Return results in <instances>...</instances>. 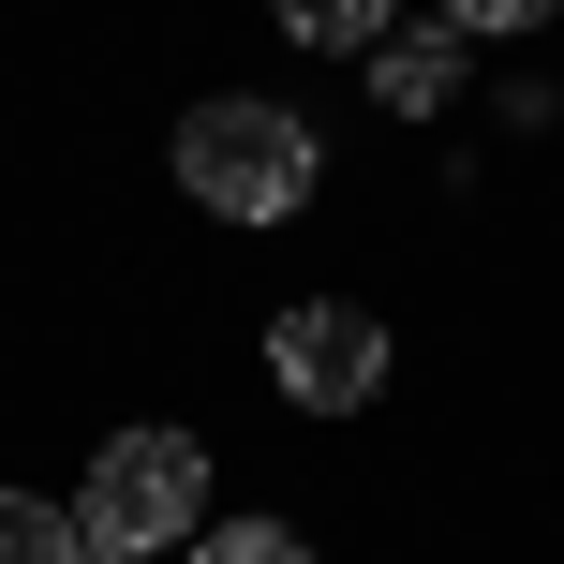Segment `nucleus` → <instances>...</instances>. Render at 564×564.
<instances>
[{
    "mask_svg": "<svg viewBox=\"0 0 564 564\" xmlns=\"http://www.w3.org/2000/svg\"><path fill=\"white\" fill-rule=\"evenodd\" d=\"M75 564H134V550H89V535H75Z\"/></svg>",
    "mask_w": 564,
    "mask_h": 564,
    "instance_id": "nucleus-9",
    "label": "nucleus"
},
{
    "mask_svg": "<svg viewBox=\"0 0 564 564\" xmlns=\"http://www.w3.org/2000/svg\"><path fill=\"white\" fill-rule=\"evenodd\" d=\"M268 371H282L297 416H357V401L387 387V327H371L357 297H297V312L268 327Z\"/></svg>",
    "mask_w": 564,
    "mask_h": 564,
    "instance_id": "nucleus-3",
    "label": "nucleus"
},
{
    "mask_svg": "<svg viewBox=\"0 0 564 564\" xmlns=\"http://www.w3.org/2000/svg\"><path fill=\"white\" fill-rule=\"evenodd\" d=\"M75 535H89V550H134V564L194 550V535H208V446H194V431H164V416L119 431V446H89Z\"/></svg>",
    "mask_w": 564,
    "mask_h": 564,
    "instance_id": "nucleus-2",
    "label": "nucleus"
},
{
    "mask_svg": "<svg viewBox=\"0 0 564 564\" xmlns=\"http://www.w3.org/2000/svg\"><path fill=\"white\" fill-rule=\"evenodd\" d=\"M387 30H401V0H282V45H387Z\"/></svg>",
    "mask_w": 564,
    "mask_h": 564,
    "instance_id": "nucleus-5",
    "label": "nucleus"
},
{
    "mask_svg": "<svg viewBox=\"0 0 564 564\" xmlns=\"http://www.w3.org/2000/svg\"><path fill=\"white\" fill-rule=\"evenodd\" d=\"M178 564H312V535H297V520H208Z\"/></svg>",
    "mask_w": 564,
    "mask_h": 564,
    "instance_id": "nucleus-6",
    "label": "nucleus"
},
{
    "mask_svg": "<svg viewBox=\"0 0 564 564\" xmlns=\"http://www.w3.org/2000/svg\"><path fill=\"white\" fill-rule=\"evenodd\" d=\"M431 15H446V30H460V45H476V30H550V15H564V0H431Z\"/></svg>",
    "mask_w": 564,
    "mask_h": 564,
    "instance_id": "nucleus-8",
    "label": "nucleus"
},
{
    "mask_svg": "<svg viewBox=\"0 0 564 564\" xmlns=\"http://www.w3.org/2000/svg\"><path fill=\"white\" fill-rule=\"evenodd\" d=\"M312 178H327V149H312V119L268 105V89H208V105L178 119V194H194L208 224H297Z\"/></svg>",
    "mask_w": 564,
    "mask_h": 564,
    "instance_id": "nucleus-1",
    "label": "nucleus"
},
{
    "mask_svg": "<svg viewBox=\"0 0 564 564\" xmlns=\"http://www.w3.org/2000/svg\"><path fill=\"white\" fill-rule=\"evenodd\" d=\"M0 564H75V520L30 506V490H0Z\"/></svg>",
    "mask_w": 564,
    "mask_h": 564,
    "instance_id": "nucleus-7",
    "label": "nucleus"
},
{
    "mask_svg": "<svg viewBox=\"0 0 564 564\" xmlns=\"http://www.w3.org/2000/svg\"><path fill=\"white\" fill-rule=\"evenodd\" d=\"M446 89H476V75H460V30H446V15L371 45V105H387V119H446Z\"/></svg>",
    "mask_w": 564,
    "mask_h": 564,
    "instance_id": "nucleus-4",
    "label": "nucleus"
}]
</instances>
